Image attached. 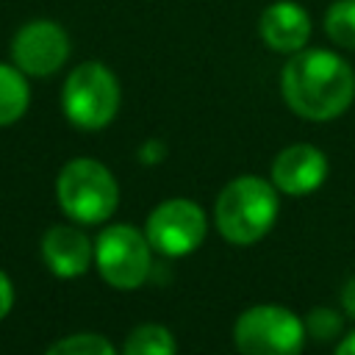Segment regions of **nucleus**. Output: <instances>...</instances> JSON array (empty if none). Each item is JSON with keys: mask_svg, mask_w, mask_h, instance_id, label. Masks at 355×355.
I'll list each match as a JSON object with an SVG mask.
<instances>
[{"mask_svg": "<svg viewBox=\"0 0 355 355\" xmlns=\"http://www.w3.org/2000/svg\"><path fill=\"white\" fill-rule=\"evenodd\" d=\"M175 352H178V344L172 333L155 322L136 324L122 344V355H175Z\"/></svg>", "mask_w": 355, "mask_h": 355, "instance_id": "obj_13", "label": "nucleus"}, {"mask_svg": "<svg viewBox=\"0 0 355 355\" xmlns=\"http://www.w3.org/2000/svg\"><path fill=\"white\" fill-rule=\"evenodd\" d=\"M31 105L28 75L14 64L0 61V128H8L25 116Z\"/></svg>", "mask_w": 355, "mask_h": 355, "instance_id": "obj_12", "label": "nucleus"}, {"mask_svg": "<svg viewBox=\"0 0 355 355\" xmlns=\"http://www.w3.org/2000/svg\"><path fill=\"white\" fill-rule=\"evenodd\" d=\"M269 178L283 194H291V197L311 194L327 178V155L319 147L305 144V141L288 144L286 150L275 155Z\"/></svg>", "mask_w": 355, "mask_h": 355, "instance_id": "obj_9", "label": "nucleus"}, {"mask_svg": "<svg viewBox=\"0 0 355 355\" xmlns=\"http://www.w3.org/2000/svg\"><path fill=\"white\" fill-rule=\"evenodd\" d=\"M341 308L349 319H355V277H349L341 288Z\"/></svg>", "mask_w": 355, "mask_h": 355, "instance_id": "obj_18", "label": "nucleus"}, {"mask_svg": "<svg viewBox=\"0 0 355 355\" xmlns=\"http://www.w3.org/2000/svg\"><path fill=\"white\" fill-rule=\"evenodd\" d=\"M286 105L308 122H330L355 100V72L333 50L302 47L288 55L280 72Z\"/></svg>", "mask_w": 355, "mask_h": 355, "instance_id": "obj_1", "label": "nucleus"}, {"mask_svg": "<svg viewBox=\"0 0 355 355\" xmlns=\"http://www.w3.org/2000/svg\"><path fill=\"white\" fill-rule=\"evenodd\" d=\"M305 322L283 305H252L233 324V344L241 355H300Z\"/></svg>", "mask_w": 355, "mask_h": 355, "instance_id": "obj_5", "label": "nucleus"}, {"mask_svg": "<svg viewBox=\"0 0 355 355\" xmlns=\"http://www.w3.org/2000/svg\"><path fill=\"white\" fill-rule=\"evenodd\" d=\"M341 324H344V319H341V313L333 311V308H313V311L305 316V330H308V336L316 338V341H330V338H336V336L341 333Z\"/></svg>", "mask_w": 355, "mask_h": 355, "instance_id": "obj_16", "label": "nucleus"}, {"mask_svg": "<svg viewBox=\"0 0 355 355\" xmlns=\"http://www.w3.org/2000/svg\"><path fill=\"white\" fill-rule=\"evenodd\" d=\"M61 211L80 225H100L119 205V186L111 169L94 158H72L55 178Z\"/></svg>", "mask_w": 355, "mask_h": 355, "instance_id": "obj_3", "label": "nucleus"}, {"mask_svg": "<svg viewBox=\"0 0 355 355\" xmlns=\"http://www.w3.org/2000/svg\"><path fill=\"white\" fill-rule=\"evenodd\" d=\"M336 355H355V330H352V333H347V336L338 341Z\"/></svg>", "mask_w": 355, "mask_h": 355, "instance_id": "obj_19", "label": "nucleus"}, {"mask_svg": "<svg viewBox=\"0 0 355 355\" xmlns=\"http://www.w3.org/2000/svg\"><path fill=\"white\" fill-rule=\"evenodd\" d=\"M42 261L55 277L72 280L94 263V244L75 225H53L42 239Z\"/></svg>", "mask_w": 355, "mask_h": 355, "instance_id": "obj_11", "label": "nucleus"}, {"mask_svg": "<svg viewBox=\"0 0 355 355\" xmlns=\"http://www.w3.org/2000/svg\"><path fill=\"white\" fill-rule=\"evenodd\" d=\"M72 42L61 22L55 19H31L17 28L11 36L8 53L11 64L28 78H50L69 58Z\"/></svg>", "mask_w": 355, "mask_h": 355, "instance_id": "obj_8", "label": "nucleus"}, {"mask_svg": "<svg viewBox=\"0 0 355 355\" xmlns=\"http://www.w3.org/2000/svg\"><path fill=\"white\" fill-rule=\"evenodd\" d=\"M311 17L308 11L294 0H275L263 8L258 19V33L263 44L275 53H297L311 39Z\"/></svg>", "mask_w": 355, "mask_h": 355, "instance_id": "obj_10", "label": "nucleus"}, {"mask_svg": "<svg viewBox=\"0 0 355 355\" xmlns=\"http://www.w3.org/2000/svg\"><path fill=\"white\" fill-rule=\"evenodd\" d=\"M208 233L205 211L186 197L164 200L153 208L144 225V236L150 247L166 258H183L194 252Z\"/></svg>", "mask_w": 355, "mask_h": 355, "instance_id": "obj_7", "label": "nucleus"}, {"mask_svg": "<svg viewBox=\"0 0 355 355\" xmlns=\"http://www.w3.org/2000/svg\"><path fill=\"white\" fill-rule=\"evenodd\" d=\"M122 103L116 75L103 61H80L64 80L61 108L78 130H103L114 122Z\"/></svg>", "mask_w": 355, "mask_h": 355, "instance_id": "obj_4", "label": "nucleus"}, {"mask_svg": "<svg viewBox=\"0 0 355 355\" xmlns=\"http://www.w3.org/2000/svg\"><path fill=\"white\" fill-rule=\"evenodd\" d=\"M280 214V200H277V186L272 180L255 178V175H241L230 180L214 205V219L225 241L250 247L258 239H263L275 219Z\"/></svg>", "mask_w": 355, "mask_h": 355, "instance_id": "obj_2", "label": "nucleus"}, {"mask_svg": "<svg viewBox=\"0 0 355 355\" xmlns=\"http://www.w3.org/2000/svg\"><path fill=\"white\" fill-rule=\"evenodd\" d=\"M44 355H116V349L97 333H72L50 344Z\"/></svg>", "mask_w": 355, "mask_h": 355, "instance_id": "obj_15", "label": "nucleus"}, {"mask_svg": "<svg viewBox=\"0 0 355 355\" xmlns=\"http://www.w3.org/2000/svg\"><path fill=\"white\" fill-rule=\"evenodd\" d=\"M150 250L147 236L133 225H108L94 241V266L111 288L133 291L150 275Z\"/></svg>", "mask_w": 355, "mask_h": 355, "instance_id": "obj_6", "label": "nucleus"}, {"mask_svg": "<svg viewBox=\"0 0 355 355\" xmlns=\"http://www.w3.org/2000/svg\"><path fill=\"white\" fill-rule=\"evenodd\" d=\"M324 33L333 44L355 50V0H333L327 6Z\"/></svg>", "mask_w": 355, "mask_h": 355, "instance_id": "obj_14", "label": "nucleus"}, {"mask_svg": "<svg viewBox=\"0 0 355 355\" xmlns=\"http://www.w3.org/2000/svg\"><path fill=\"white\" fill-rule=\"evenodd\" d=\"M11 308H14V283H11V277L0 269V322L8 316Z\"/></svg>", "mask_w": 355, "mask_h": 355, "instance_id": "obj_17", "label": "nucleus"}]
</instances>
